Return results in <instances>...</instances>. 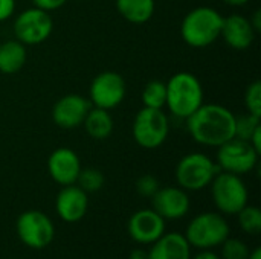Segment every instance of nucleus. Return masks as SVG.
Segmentation results:
<instances>
[{"instance_id": "24", "label": "nucleus", "mask_w": 261, "mask_h": 259, "mask_svg": "<svg viewBox=\"0 0 261 259\" xmlns=\"http://www.w3.org/2000/svg\"><path fill=\"white\" fill-rule=\"evenodd\" d=\"M239 224L245 234L258 235L261 232V211L257 206L246 205L239 214Z\"/></svg>"}, {"instance_id": "17", "label": "nucleus", "mask_w": 261, "mask_h": 259, "mask_svg": "<svg viewBox=\"0 0 261 259\" xmlns=\"http://www.w3.org/2000/svg\"><path fill=\"white\" fill-rule=\"evenodd\" d=\"M255 37L257 32L248 17L242 14H231L223 18L220 38H223L231 49L246 50L254 44Z\"/></svg>"}, {"instance_id": "26", "label": "nucleus", "mask_w": 261, "mask_h": 259, "mask_svg": "<svg viewBox=\"0 0 261 259\" xmlns=\"http://www.w3.org/2000/svg\"><path fill=\"white\" fill-rule=\"evenodd\" d=\"M258 127H261L258 116H254L249 113L236 116V137H239V139L249 140Z\"/></svg>"}, {"instance_id": "20", "label": "nucleus", "mask_w": 261, "mask_h": 259, "mask_svg": "<svg viewBox=\"0 0 261 259\" xmlns=\"http://www.w3.org/2000/svg\"><path fill=\"white\" fill-rule=\"evenodd\" d=\"M28 60V50L18 40H8L0 44V72L14 75L23 69Z\"/></svg>"}, {"instance_id": "5", "label": "nucleus", "mask_w": 261, "mask_h": 259, "mask_svg": "<svg viewBox=\"0 0 261 259\" xmlns=\"http://www.w3.org/2000/svg\"><path fill=\"white\" fill-rule=\"evenodd\" d=\"M170 134L168 114L161 108L142 107L132 125V136L135 142L144 150H156L165 143Z\"/></svg>"}, {"instance_id": "19", "label": "nucleus", "mask_w": 261, "mask_h": 259, "mask_svg": "<svg viewBox=\"0 0 261 259\" xmlns=\"http://www.w3.org/2000/svg\"><path fill=\"white\" fill-rule=\"evenodd\" d=\"M81 127L84 128L86 134L90 139L104 140L112 136V133L115 130V121L109 110L90 107Z\"/></svg>"}, {"instance_id": "33", "label": "nucleus", "mask_w": 261, "mask_h": 259, "mask_svg": "<svg viewBox=\"0 0 261 259\" xmlns=\"http://www.w3.org/2000/svg\"><path fill=\"white\" fill-rule=\"evenodd\" d=\"M128 259H148V252L142 250V249H135V250H132Z\"/></svg>"}, {"instance_id": "23", "label": "nucleus", "mask_w": 261, "mask_h": 259, "mask_svg": "<svg viewBox=\"0 0 261 259\" xmlns=\"http://www.w3.org/2000/svg\"><path fill=\"white\" fill-rule=\"evenodd\" d=\"M104 183H106V177L99 169L81 168L75 185H78L86 194H95L104 186Z\"/></svg>"}, {"instance_id": "28", "label": "nucleus", "mask_w": 261, "mask_h": 259, "mask_svg": "<svg viewBox=\"0 0 261 259\" xmlns=\"http://www.w3.org/2000/svg\"><path fill=\"white\" fill-rule=\"evenodd\" d=\"M135 186H136V192L141 197H145V198H151L158 192V189L161 188L159 180L153 174H144V176H141L136 180V185Z\"/></svg>"}, {"instance_id": "27", "label": "nucleus", "mask_w": 261, "mask_h": 259, "mask_svg": "<svg viewBox=\"0 0 261 259\" xmlns=\"http://www.w3.org/2000/svg\"><path fill=\"white\" fill-rule=\"evenodd\" d=\"M243 101H245L246 113L261 118V82L258 79L246 87Z\"/></svg>"}, {"instance_id": "25", "label": "nucleus", "mask_w": 261, "mask_h": 259, "mask_svg": "<svg viewBox=\"0 0 261 259\" xmlns=\"http://www.w3.org/2000/svg\"><path fill=\"white\" fill-rule=\"evenodd\" d=\"M222 259H248L249 258V247L245 241L239 238H226L222 244Z\"/></svg>"}, {"instance_id": "1", "label": "nucleus", "mask_w": 261, "mask_h": 259, "mask_svg": "<svg viewBox=\"0 0 261 259\" xmlns=\"http://www.w3.org/2000/svg\"><path fill=\"white\" fill-rule=\"evenodd\" d=\"M187 130L196 143L219 148L236 137V114L225 105L203 102L187 119Z\"/></svg>"}, {"instance_id": "3", "label": "nucleus", "mask_w": 261, "mask_h": 259, "mask_svg": "<svg viewBox=\"0 0 261 259\" xmlns=\"http://www.w3.org/2000/svg\"><path fill=\"white\" fill-rule=\"evenodd\" d=\"M223 18L225 17L211 6H197L184 17L180 37L191 47H208L220 38Z\"/></svg>"}, {"instance_id": "4", "label": "nucleus", "mask_w": 261, "mask_h": 259, "mask_svg": "<svg viewBox=\"0 0 261 259\" xmlns=\"http://www.w3.org/2000/svg\"><path fill=\"white\" fill-rule=\"evenodd\" d=\"M231 234L229 223L220 212H203L196 215L187 231L185 238L191 247L210 250L220 246Z\"/></svg>"}, {"instance_id": "21", "label": "nucleus", "mask_w": 261, "mask_h": 259, "mask_svg": "<svg viewBox=\"0 0 261 259\" xmlns=\"http://www.w3.org/2000/svg\"><path fill=\"white\" fill-rule=\"evenodd\" d=\"M154 0H116V9L124 20L133 24L147 23L154 14Z\"/></svg>"}, {"instance_id": "22", "label": "nucleus", "mask_w": 261, "mask_h": 259, "mask_svg": "<svg viewBox=\"0 0 261 259\" xmlns=\"http://www.w3.org/2000/svg\"><path fill=\"white\" fill-rule=\"evenodd\" d=\"M167 102V85L164 81H148L142 90V104L148 108H165Z\"/></svg>"}, {"instance_id": "32", "label": "nucleus", "mask_w": 261, "mask_h": 259, "mask_svg": "<svg viewBox=\"0 0 261 259\" xmlns=\"http://www.w3.org/2000/svg\"><path fill=\"white\" fill-rule=\"evenodd\" d=\"M191 259H222V258H220V255L214 253V252L210 249V250H200L197 255L191 256Z\"/></svg>"}, {"instance_id": "2", "label": "nucleus", "mask_w": 261, "mask_h": 259, "mask_svg": "<svg viewBox=\"0 0 261 259\" xmlns=\"http://www.w3.org/2000/svg\"><path fill=\"white\" fill-rule=\"evenodd\" d=\"M165 107L177 119L187 121L203 102L205 93L200 79L191 72H177L167 82Z\"/></svg>"}, {"instance_id": "10", "label": "nucleus", "mask_w": 261, "mask_h": 259, "mask_svg": "<svg viewBox=\"0 0 261 259\" xmlns=\"http://www.w3.org/2000/svg\"><path fill=\"white\" fill-rule=\"evenodd\" d=\"M127 95V84L122 75L113 70L98 73L89 87V101L92 107L113 110L122 104Z\"/></svg>"}, {"instance_id": "14", "label": "nucleus", "mask_w": 261, "mask_h": 259, "mask_svg": "<svg viewBox=\"0 0 261 259\" xmlns=\"http://www.w3.org/2000/svg\"><path fill=\"white\" fill-rule=\"evenodd\" d=\"M81 168L80 156L67 147L54 150L47 157V172L60 186L75 185Z\"/></svg>"}, {"instance_id": "18", "label": "nucleus", "mask_w": 261, "mask_h": 259, "mask_svg": "<svg viewBox=\"0 0 261 259\" xmlns=\"http://www.w3.org/2000/svg\"><path fill=\"white\" fill-rule=\"evenodd\" d=\"M148 259H191V246L182 234H164L151 244Z\"/></svg>"}, {"instance_id": "6", "label": "nucleus", "mask_w": 261, "mask_h": 259, "mask_svg": "<svg viewBox=\"0 0 261 259\" xmlns=\"http://www.w3.org/2000/svg\"><path fill=\"white\" fill-rule=\"evenodd\" d=\"M216 160L205 153L185 154L176 165L174 177L177 185L185 191H200L211 185L219 172Z\"/></svg>"}, {"instance_id": "15", "label": "nucleus", "mask_w": 261, "mask_h": 259, "mask_svg": "<svg viewBox=\"0 0 261 259\" xmlns=\"http://www.w3.org/2000/svg\"><path fill=\"white\" fill-rule=\"evenodd\" d=\"M151 200L153 209L164 220H180L188 214L191 206L188 191L182 189L180 186L159 188Z\"/></svg>"}, {"instance_id": "31", "label": "nucleus", "mask_w": 261, "mask_h": 259, "mask_svg": "<svg viewBox=\"0 0 261 259\" xmlns=\"http://www.w3.org/2000/svg\"><path fill=\"white\" fill-rule=\"evenodd\" d=\"M249 21H251L252 27L255 29V32L258 34V32L261 31V11L260 9H255V11H254V14H252V17L249 18Z\"/></svg>"}, {"instance_id": "13", "label": "nucleus", "mask_w": 261, "mask_h": 259, "mask_svg": "<svg viewBox=\"0 0 261 259\" xmlns=\"http://www.w3.org/2000/svg\"><path fill=\"white\" fill-rule=\"evenodd\" d=\"M127 231L135 243L153 244L165 234V220L154 209H141L130 217Z\"/></svg>"}, {"instance_id": "11", "label": "nucleus", "mask_w": 261, "mask_h": 259, "mask_svg": "<svg viewBox=\"0 0 261 259\" xmlns=\"http://www.w3.org/2000/svg\"><path fill=\"white\" fill-rule=\"evenodd\" d=\"M17 235L21 243L31 249L47 247L55 237V227L52 220L41 211H26L15 223Z\"/></svg>"}, {"instance_id": "12", "label": "nucleus", "mask_w": 261, "mask_h": 259, "mask_svg": "<svg viewBox=\"0 0 261 259\" xmlns=\"http://www.w3.org/2000/svg\"><path fill=\"white\" fill-rule=\"evenodd\" d=\"M89 98L76 93H69L57 99L52 107V121L63 130H73L83 125V121L90 110Z\"/></svg>"}, {"instance_id": "8", "label": "nucleus", "mask_w": 261, "mask_h": 259, "mask_svg": "<svg viewBox=\"0 0 261 259\" xmlns=\"http://www.w3.org/2000/svg\"><path fill=\"white\" fill-rule=\"evenodd\" d=\"M260 153L251 145L249 140L232 137L217 148L216 163L220 171L237 176H245L258 165Z\"/></svg>"}, {"instance_id": "29", "label": "nucleus", "mask_w": 261, "mask_h": 259, "mask_svg": "<svg viewBox=\"0 0 261 259\" xmlns=\"http://www.w3.org/2000/svg\"><path fill=\"white\" fill-rule=\"evenodd\" d=\"M67 3V0H32V6L43 9L46 12H54L60 8H63Z\"/></svg>"}, {"instance_id": "30", "label": "nucleus", "mask_w": 261, "mask_h": 259, "mask_svg": "<svg viewBox=\"0 0 261 259\" xmlns=\"http://www.w3.org/2000/svg\"><path fill=\"white\" fill-rule=\"evenodd\" d=\"M15 12V0H0V23L9 20Z\"/></svg>"}, {"instance_id": "9", "label": "nucleus", "mask_w": 261, "mask_h": 259, "mask_svg": "<svg viewBox=\"0 0 261 259\" xmlns=\"http://www.w3.org/2000/svg\"><path fill=\"white\" fill-rule=\"evenodd\" d=\"M12 29L15 40L24 46H37L50 37L54 31V18L50 12L32 6L17 14Z\"/></svg>"}, {"instance_id": "34", "label": "nucleus", "mask_w": 261, "mask_h": 259, "mask_svg": "<svg viewBox=\"0 0 261 259\" xmlns=\"http://www.w3.org/2000/svg\"><path fill=\"white\" fill-rule=\"evenodd\" d=\"M222 2H225V3H226V5H229V6L240 8V6H245L249 0H222Z\"/></svg>"}, {"instance_id": "35", "label": "nucleus", "mask_w": 261, "mask_h": 259, "mask_svg": "<svg viewBox=\"0 0 261 259\" xmlns=\"http://www.w3.org/2000/svg\"><path fill=\"white\" fill-rule=\"evenodd\" d=\"M248 259H261V249H260V247H257V249L251 250V253H249V258H248Z\"/></svg>"}, {"instance_id": "7", "label": "nucleus", "mask_w": 261, "mask_h": 259, "mask_svg": "<svg viewBox=\"0 0 261 259\" xmlns=\"http://www.w3.org/2000/svg\"><path fill=\"white\" fill-rule=\"evenodd\" d=\"M210 186L213 202L223 215H237L248 205L249 192L242 176L219 171Z\"/></svg>"}, {"instance_id": "16", "label": "nucleus", "mask_w": 261, "mask_h": 259, "mask_svg": "<svg viewBox=\"0 0 261 259\" xmlns=\"http://www.w3.org/2000/svg\"><path fill=\"white\" fill-rule=\"evenodd\" d=\"M55 209L63 221L78 223L84 218L89 209V194H86L78 185L61 186L55 200Z\"/></svg>"}]
</instances>
